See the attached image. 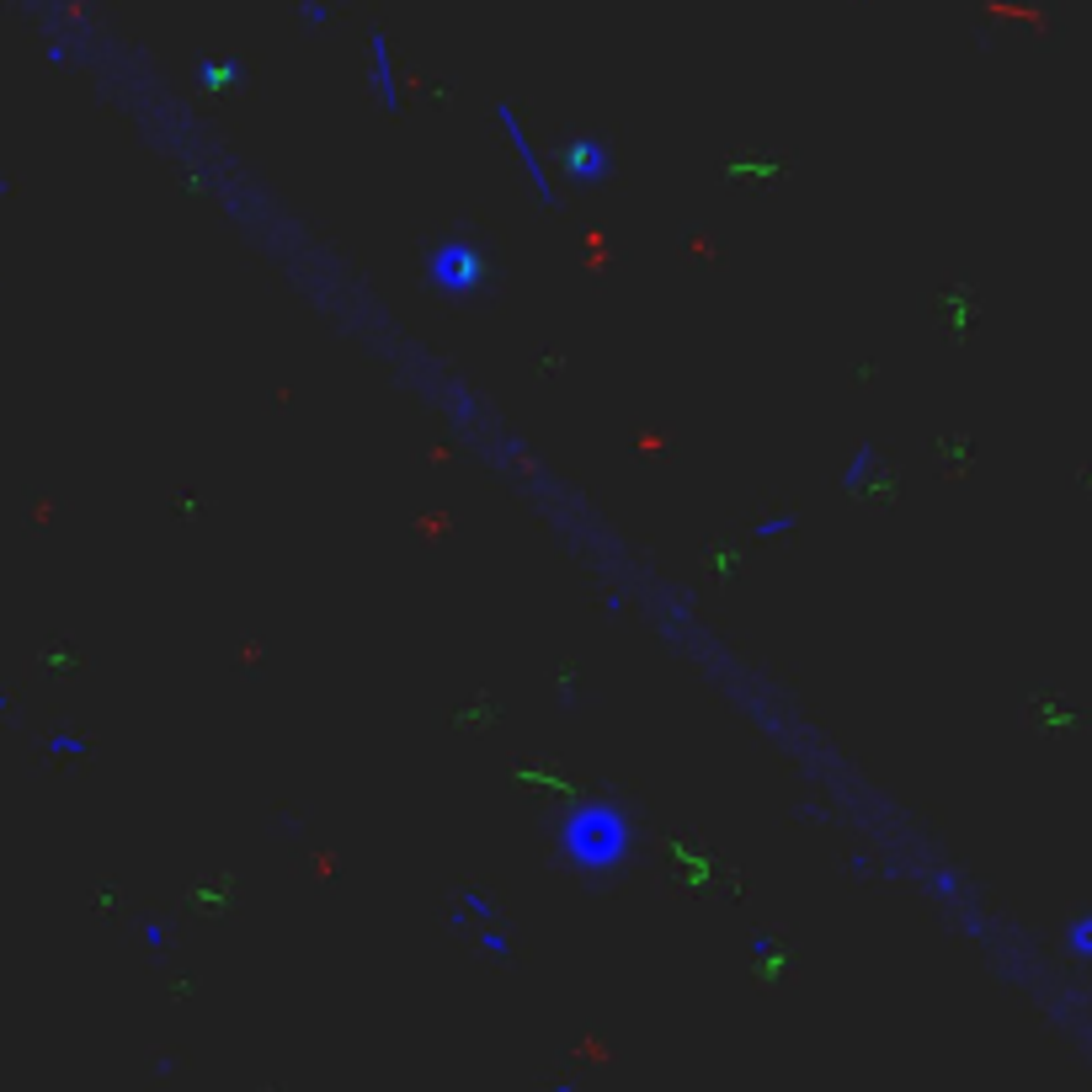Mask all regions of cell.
<instances>
[{
    "label": "cell",
    "instance_id": "cell-1",
    "mask_svg": "<svg viewBox=\"0 0 1092 1092\" xmlns=\"http://www.w3.org/2000/svg\"><path fill=\"white\" fill-rule=\"evenodd\" d=\"M624 847H629V832H624V816L613 810V805H586L576 810V821H571V832H566V853H576L581 863H613V858H624Z\"/></svg>",
    "mask_w": 1092,
    "mask_h": 1092
},
{
    "label": "cell",
    "instance_id": "cell-2",
    "mask_svg": "<svg viewBox=\"0 0 1092 1092\" xmlns=\"http://www.w3.org/2000/svg\"><path fill=\"white\" fill-rule=\"evenodd\" d=\"M432 272H438V283H443L448 294H469V288L480 283V266H474V251H469V246H443Z\"/></svg>",
    "mask_w": 1092,
    "mask_h": 1092
},
{
    "label": "cell",
    "instance_id": "cell-3",
    "mask_svg": "<svg viewBox=\"0 0 1092 1092\" xmlns=\"http://www.w3.org/2000/svg\"><path fill=\"white\" fill-rule=\"evenodd\" d=\"M54 757H86V736H49Z\"/></svg>",
    "mask_w": 1092,
    "mask_h": 1092
},
{
    "label": "cell",
    "instance_id": "cell-4",
    "mask_svg": "<svg viewBox=\"0 0 1092 1092\" xmlns=\"http://www.w3.org/2000/svg\"><path fill=\"white\" fill-rule=\"evenodd\" d=\"M800 517L794 512H783V517H768V522H757V538H778V533H789Z\"/></svg>",
    "mask_w": 1092,
    "mask_h": 1092
},
{
    "label": "cell",
    "instance_id": "cell-5",
    "mask_svg": "<svg viewBox=\"0 0 1092 1092\" xmlns=\"http://www.w3.org/2000/svg\"><path fill=\"white\" fill-rule=\"evenodd\" d=\"M1071 944H1077V954H1092V916H1082V922L1071 927Z\"/></svg>",
    "mask_w": 1092,
    "mask_h": 1092
},
{
    "label": "cell",
    "instance_id": "cell-6",
    "mask_svg": "<svg viewBox=\"0 0 1092 1092\" xmlns=\"http://www.w3.org/2000/svg\"><path fill=\"white\" fill-rule=\"evenodd\" d=\"M464 906L474 911V916H485V922H496V911H491V900L480 896V890H464Z\"/></svg>",
    "mask_w": 1092,
    "mask_h": 1092
},
{
    "label": "cell",
    "instance_id": "cell-7",
    "mask_svg": "<svg viewBox=\"0 0 1092 1092\" xmlns=\"http://www.w3.org/2000/svg\"><path fill=\"white\" fill-rule=\"evenodd\" d=\"M480 944H485V949H491V954H507V938H502V933H496V927H485V933H480Z\"/></svg>",
    "mask_w": 1092,
    "mask_h": 1092
},
{
    "label": "cell",
    "instance_id": "cell-8",
    "mask_svg": "<svg viewBox=\"0 0 1092 1092\" xmlns=\"http://www.w3.org/2000/svg\"><path fill=\"white\" fill-rule=\"evenodd\" d=\"M11 704H16V699H11V693H0V719L11 714Z\"/></svg>",
    "mask_w": 1092,
    "mask_h": 1092
}]
</instances>
